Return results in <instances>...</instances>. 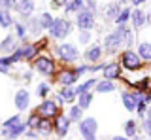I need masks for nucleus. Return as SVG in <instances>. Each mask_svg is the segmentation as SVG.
Instances as JSON below:
<instances>
[{
  "label": "nucleus",
  "mask_w": 151,
  "mask_h": 140,
  "mask_svg": "<svg viewBox=\"0 0 151 140\" xmlns=\"http://www.w3.org/2000/svg\"><path fill=\"white\" fill-rule=\"evenodd\" d=\"M32 70H36L38 74H42V76H45V78H55V74H57V63H55V59L51 57L49 53H40L38 57L32 61Z\"/></svg>",
  "instance_id": "nucleus-1"
},
{
  "label": "nucleus",
  "mask_w": 151,
  "mask_h": 140,
  "mask_svg": "<svg viewBox=\"0 0 151 140\" xmlns=\"http://www.w3.org/2000/svg\"><path fill=\"white\" fill-rule=\"evenodd\" d=\"M53 53H55L57 61H60L63 64H66V66L72 64V63H76V61L79 59V49L76 48L74 44H68V42L57 44L53 48Z\"/></svg>",
  "instance_id": "nucleus-2"
},
{
  "label": "nucleus",
  "mask_w": 151,
  "mask_h": 140,
  "mask_svg": "<svg viewBox=\"0 0 151 140\" xmlns=\"http://www.w3.org/2000/svg\"><path fill=\"white\" fill-rule=\"evenodd\" d=\"M119 64L127 72H134V70L144 68V63H142V59L138 57V53L134 49H123L119 53Z\"/></svg>",
  "instance_id": "nucleus-3"
},
{
  "label": "nucleus",
  "mask_w": 151,
  "mask_h": 140,
  "mask_svg": "<svg viewBox=\"0 0 151 140\" xmlns=\"http://www.w3.org/2000/svg\"><path fill=\"white\" fill-rule=\"evenodd\" d=\"M72 29H74L72 21H68L66 17H55L53 25H51V29H49V36L53 40H64L66 36L72 32Z\"/></svg>",
  "instance_id": "nucleus-4"
},
{
  "label": "nucleus",
  "mask_w": 151,
  "mask_h": 140,
  "mask_svg": "<svg viewBox=\"0 0 151 140\" xmlns=\"http://www.w3.org/2000/svg\"><path fill=\"white\" fill-rule=\"evenodd\" d=\"M121 45H125V42H123V34H121L119 27H115V30H111L110 34L104 36L102 48L106 49L108 55H117L121 51Z\"/></svg>",
  "instance_id": "nucleus-5"
},
{
  "label": "nucleus",
  "mask_w": 151,
  "mask_h": 140,
  "mask_svg": "<svg viewBox=\"0 0 151 140\" xmlns=\"http://www.w3.org/2000/svg\"><path fill=\"white\" fill-rule=\"evenodd\" d=\"M53 80L59 83L60 87H72V85H76V83H78L79 76L76 74L74 66H63V68L57 70V74H55Z\"/></svg>",
  "instance_id": "nucleus-6"
},
{
  "label": "nucleus",
  "mask_w": 151,
  "mask_h": 140,
  "mask_svg": "<svg viewBox=\"0 0 151 140\" xmlns=\"http://www.w3.org/2000/svg\"><path fill=\"white\" fill-rule=\"evenodd\" d=\"M34 112L40 118H47V119H55L57 115L63 114V112H60V106L57 104V100H51V99H44L36 106Z\"/></svg>",
  "instance_id": "nucleus-7"
},
{
  "label": "nucleus",
  "mask_w": 151,
  "mask_h": 140,
  "mask_svg": "<svg viewBox=\"0 0 151 140\" xmlns=\"http://www.w3.org/2000/svg\"><path fill=\"white\" fill-rule=\"evenodd\" d=\"M79 127V134L83 140H96V133H98V121L94 118H83L78 123Z\"/></svg>",
  "instance_id": "nucleus-8"
},
{
  "label": "nucleus",
  "mask_w": 151,
  "mask_h": 140,
  "mask_svg": "<svg viewBox=\"0 0 151 140\" xmlns=\"http://www.w3.org/2000/svg\"><path fill=\"white\" fill-rule=\"evenodd\" d=\"M76 27H78L79 30H91L93 32V29L96 27V19H94V15L91 12L83 10L76 15Z\"/></svg>",
  "instance_id": "nucleus-9"
},
{
  "label": "nucleus",
  "mask_w": 151,
  "mask_h": 140,
  "mask_svg": "<svg viewBox=\"0 0 151 140\" xmlns=\"http://www.w3.org/2000/svg\"><path fill=\"white\" fill-rule=\"evenodd\" d=\"M102 57H104V48L98 44H93L85 49L83 53V59L87 64H96V63H102Z\"/></svg>",
  "instance_id": "nucleus-10"
},
{
  "label": "nucleus",
  "mask_w": 151,
  "mask_h": 140,
  "mask_svg": "<svg viewBox=\"0 0 151 140\" xmlns=\"http://www.w3.org/2000/svg\"><path fill=\"white\" fill-rule=\"evenodd\" d=\"M70 125H72V121H70L68 115H64V114L57 115L53 119V131L59 134V138H64L66 134L70 133Z\"/></svg>",
  "instance_id": "nucleus-11"
},
{
  "label": "nucleus",
  "mask_w": 151,
  "mask_h": 140,
  "mask_svg": "<svg viewBox=\"0 0 151 140\" xmlns=\"http://www.w3.org/2000/svg\"><path fill=\"white\" fill-rule=\"evenodd\" d=\"M76 99H78V95H76L74 87H60L59 93H57V97H55L57 104H59L60 108H63V104H72Z\"/></svg>",
  "instance_id": "nucleus-12"
},
{
  "label": "nucleus",
  "mask_w": 151,
  "mask_h": 140,
  "mask_svg": "<svg viewBox=\"0 0 151 140\" xmlns=\"http://www.w3.org/2000/svg\"><path fill=\"white\" fill-rule=\"evenodd\" d=\"M130 23H132V30H140L147 25V12H144L142 8H136L130 13Z\"/></svg>",
  "instance_id": "nucleus-13"
},
{
  "label": "nucleus",
  "mask_w": 151,
  "mask_h": 140,
  "mask_svg": "<svg viewBox=\"0 0 151 140\" xmlns=\"http://www.w3.org/2000/svg\"><path fill=\"white\" fill-rule=\"evenodd\" d=\"M34 10H36V4L34 0H17V13L21 19H30L34 15Z\"/></svg>",
  "instance_id": "nucleus-14"
},
{
  "label": "nucleus",
  "mask_w": 151,
  "mask_h": 140,
  "mask_svg": "<svg viewBox=\"0 0 151 140\" xmlns=\"http://www.w3.org/2000/svg\"><path fill=\"white\" fill-rule=\"evenodd\" d=\"M27 123H19V125H13V127H8V129H4L0 131V136H4V138H8V140H17L19 136H23V134L27 133Z\"/></svg>",
  "instance_id": "nucleus-15"
},
{
  "label": "nucleus",
  "mask_w": 151,
  "mask_h": 140,
  "mask_svg": "<svg viewBox=\"0 0 151 140\" xmlns=\"http://www.w3.org/2000/svg\"><path fill=\"white\" fill-rule=\"evenodd\" d=\"M102 74H104V80L115 82V80H121L123 68H121V64H119V63H106V66H104Z\"/></svg>",
  "instance_id": "nucleus-16"
},
{
  "label": "nucleus",
  "mask_w": 151,
  "mask_h": 140,
  "mask_svg": "<svg viewBox=\"0 0 151 140\" xmlns=\"http://www.w3.org/2000/svg\"><path fill=\"white\" fill-rule=\"evenodd\" d=\"M13 104L19 112H25L28 106H30V93L27 89H19L15 91V97H13Z\"/></svg>",
  "instance_id": "nucleus-17"
},
{
  "label": "nucleus",
  "mask_w": 151,
  "mask_h": 140,
  "mask_svg": "<svg viewBox=\"0 0 151 140\" xmlns=\"http://www.w3.org/2000/svg\"><path fill=\"white\" fill-rule=\"evenodd\" d=\"M17 48H19V44H17L15 34H8L4 40H0V53H4V55H12Z\"/></svg>",
  "instance_id": "nucleus-18"
},
{
  "label": "nucleus",
  "mask_w": 151,
  "mask_h": 140,
  "mask_svg": "<svg viewBox=\"0 0 151 140\" xmlns=\"http://www.w3.org/2000/svg\"><path fill=\"white\" fill-rule=\"evenodd\" d=\"M138 57L142 59V63H147L151 64V42H140L138 44V49H136Z\"/></svg>",
  "instance_id": "nucleus-19"
},
{
  "label": "nucleus",
  "mask_w": 151,
  "mask_h": 140,
  "mask_svg": "<svg viewBox=\"0 0 151 140\" xmlns=\"http://www.w3.org/2000/svg\"><path fill=\"white\" fill-rule=\"evenodd\" d=\"M34 131L38 134H51L53 133V119H47V118H40L38 119V123H36V127Z\"/></svg>",
  "instance_id": "nucleus-20"
},
{
  "label": "nucleus",
  "mask_w": 151,
  "mask_h": 140,
  "mask_svg": "<svg viewBox=\"0 0 151 140\" xmlns=\"http://www.w3.org/2000/svg\"><path fill=\"white\" fill-rule=\"evenodd\" d=\"M121 8H125V6H119L117 2H110L106 8H104V21H115V17L119 15V12H121Z\"/></svg>",
  "instance_id": "nucleus-21"
},
{
  "label": "nucleus",
  "mask_w": 151,
  "mask_h": 140,
  "mask_svg": "<svg viewBox=\"0 0 151 140\" xmlns=\"http://www.w3.org/2000/svg\"><path fill=\"white\" fill-rule=\"evenodd\" d=\"M13 34L17 36V40H21V44H30L28 42V30H27V25L23 21H15L13 23Z\"/></svg>",
  "instance_id": "nucleus-22"
},
{
  "label": "nucleus",
  "mask_w": 151,
  "mask_h": 140,
  "mask_svg": "<svg viewBox=\"0 0 151 140\" xmlns=\"http://www.w3.org/2000/svg\"><path fill=\"white\" fill-rule=\"evenodd\" d=\"M123 131H125V136L127 138H136L138 136V133H140V125H138V121L136 119H127L125 121V127H123Z\"/></svg>",
  "instance_id": "nucleus-23"
},
{
  "label": "nucleus",
  "mask_w": 151,
  "mask_h": 140,
  "mask_svg": "<svg viewBox=\"0 0 151 140\" xmlns=\"http://www.w3.org/2000/svg\"><path fill=\"white\" fill-rule=\"evenodd\" d=\"M121 102L127 112H136V100L132 97V91H129V89L121 91Z\"/></svg>",
  "instance_id": "nucleus-24"
},
{
  "label": "nucleus",
  "mask_w": 151,
  "mask_h": 140,
  "mask_svg": "<svg viewBox=\"0 0 151 140\" xmlns=\"http://www.w3.org/2000/svg\"><path fill=\"white\" fill-rule=\"evenodd\" d=\"M27 30L30 32V36H40L42 34V25H40V17H36V15H32L30 19H27Z\"/></svg>",
  "instance_id": "nucleus-25"
},
{
  "label": "nucleus",
  "mask_w": 151,
  "mask_h": 140,
  "mask_svg": "<svg viewBox=\"0 0 151 140\" xmlns=\"http://www.w3.org/2000/svg\"><path fill=\"white\" fill-rule=\"evenodd\" d=\"M96 83H98V80L96 78H89V80H85L83 83H79V85H76L74 87V91H76V95H83V93H89L91 89H94L96 87Z\"/></svg>",
  "instance_id": "nucleus-26"
},
{
  "label": "nucleus",
  "mask_w": 151,
  "mask_h": 140,
  "mask_svg": "<svg viewBox=\"0 0 151 140\" xmlns=\"http://www.w3.org/2000/svg\"><path fill=\"white\" fill-rule=\"evenodd\" d=\"M64 10H66V13H76V15H78L79 12L85 10V2L83 0H68Z\"/></svg>",
  "instance_id": "nucleus-27"
},
{
  "label": "nucleus",
  "mask_w": 151,
  "mask_h": 140,
  "mask_svg": "<svg viewBox=\"0 0 151 140\" xmlns=\"http://www.w3.org/2000/svg\"><path fill=\"white\" fill-rule=\"evenodd\" d=\"M115 89H117L115 82H110V80H98L96 87H94L96 93H113Z\"/></svg>",
  "instance_id": "nucleus-28"
},
{
  "label": "nucleus",
  "mask_w": 151,
  "mask_h": 140,
  "mask_svg": "<svg viewBox=\"0 0 151 140\" xmlns=\"http://www.w3.org/2000/svg\"><path fill=\"white\" fill-rule=\"evenodd\" d=\"M93 100H94V97H93V93L89 91V93H83V95H79V97H78V102H76V104H78L79 108H81V110L85 112V110H89V108H91Z\"/></svg>",
  "instance_id": "nucleus-29"
},
{
  "label": "nucleus",
  "mask_w": 151,
  "mask_h": 140,
  "mask_svg": "<svg viewBox=\"0 0 151 140\" xmlns=\"http://www.w3.org/2000/svg\"><path fill=\"white\" fill-rule=\"evenodd\" d=\"M130 13H132L130 8H127V6L121 8L119 15H117L115 21H113V23H115V27H119V25H129V23H130Z\"/></svg>",
  "instance_id": "nucleus-30"
},
{
  "label": "nucleus",
  "mask_w": 151,
  "mask_h": 140,
  "mask_svg": "<svg viewBox=\"0 0 151 140\" xmlns=\"http://www.w3.org/2000/svg\"><path fill=\"white\" fill-rule=\"evenodd\" d=\"M13 15L12 12L8 10H0V29H9V27H13Z\"/></svg>",
  "instance_id": "nucleus-31"
},
{
  "label": "nucleus",
  "mask_w": 151,
  "mask_h": 140,
  "mask_svg": "<svg viewBox=\"0 0 151 140\" xmlns=\"http://www.w3.org/2000/svg\"><path fill=\"white\" fill-rule=\"evenodd\" d=\"M68 119L72 121V123H79V121L83 119V110L79 108L78 104H72L68 110Z\"/></svg>",
  "instance_id": "nucleus-32"
},
{
  "label": "nucleus",
  "mask_w": 151,
  "mask_h": 140,
  "mask_svg": "<svg viewBox=\"0 0 151 140\" xmlns=\"http://www.w3.org/2000/svg\"><path fill=\"white\" fill-rule=\"evenodd\" d=\"M38 17H40V25H42V29H44V30H49V29H51V25H53V19H55V17L51 15L49 12H42Z\"/></svg>",
  "instance_id": "nucleus-33"
},
{
  "label": "nucleus",
  "mask_w": 151,
  "mask_h": 140,
  "mask_svg": "<svg viewBox=\"0 0 151 140\" xmlns=\"http://www.w3.org/2000/svg\"><path fill=\"white\" fill-rule=\"evenodd\" d=\"M51 93V85L47 82H42V83H38V87H36V95L40 97V99H47V95Z\"/></svg>",
  "instance_id": "nucleus-34"
},
{
  "label": "nucleus",
  "mask_w": 151,
  "mask_h": 140,
  "mask_svg": "<svg viewBox=\"0 0 151 140\" xmlns=\"http://www.w3.org/2000/svg\"><path fill=\"white\" fill-rule=\"evenodd\" d=\"M79 44H83V45H89L91 44V40H93V32L91 30H79Z\"/></svg>",
  "instance_id": "nucleus-35"
},
{
  "label": "nucleus",
  "mask_w": 151,
  "mask_h": 140,
  "mask_svg": "<svg viewBox=\"0 0 151 140\" xmlns=\"http://www.w3.org/2000/svg\"><path fill=\"white\" fill-rule=\"evenodd\" d=\"M19 123H23V119H21V115H12V118H8L6 121H2V127L4 129H8V127H13V125H19Z\"/></svg>",
  "instance_id": "nucleus-36"
},
{
  "label": "nucleus",
  "mask_w": 151,
  "mask_h": 140,
  "mask_svg": "<svg viewBox=\"0 0 151 140\" xmlns=\"http://www.w3.org/2000/svg\"><path fill=\"white\" fill-rule=\"evenodd\" d=\"M0 10H17V0H0Z\"/></svg>",
  "instance_id": "nucleus-37"
},
{
  "label": "nucleus",
  "mask_w": 151,
  "mask_h": 140,
  "mask_svg": "<svg viewBox=\"0 0 151 140\" xmlns=\"http://www.w3.org/2000/svg\"><path fill=\"white\" fill-rule=\"evenodd\" d=\"M83 2H85V10L91 12L93 15L98 12V2H96V0H83Z\"/></svg>",
  "instance_id": "nucleus-38"
},
{
  "label": "nucleus",
  "mask_w": 151,
  "mask_h": 140,
  "mask_svg": "<svg viewBox=\"0 0 151 140\" xmlns=\"http://www.w3.org/2000/svg\"><path fill=\"white\" fill-rule=\"evenodd\" d=\"M140 129L144 131V134H145V136H149V138H151V121H149V119H145V118L142 119Z\"/></svg>",
  "instance_id": "nucleus-39"
},
{
  "label": "nucleus",
  "mask_w": 151,
  "mask_h": 140,
  "mask_svg": "<svg viewBox=\"0 0 151 140\" xmlns=\"http://www.w3.org/2000/svg\"><path fill=\"white\" fill-rule=\"evenodd\" d=\"M89 68H91V64H76L74 66V70H76V74H78V76H83V74H87L89 72Z\"/></svg>",
  "instance_id": "nucleus-40"
},
{
  "label": "nucleus",
  "mask_w": 151,
  "mask_h": 140,
  "mask_svg": "<svg viewBox=\"0 0 151 140\" xmlns=\"http://www.w3.org/2000/svg\"><path fill=\"white\" fill-rule=\"evenodd\" d=\"M38 119H40V115H38L36 112H32V114L28 115V119H27V127L34 129V127H36V123H38Z\"/></svg>",
  "instance_id": "nucleus-41"
},
{
  "label": "nucleus",
  "mask_w": 151,
  "mask_h": 140,
  "mask_svg": "<svg viewBox=\"0 0 151 140\" xmlns=\"http://www.w3.org/2000/svg\"><path fill=\"white\" fill-rule=\"evenodd\" d=\"M25 136H27L28 140H38V133H36V131H34V129H30V131H28V129H27V133H25Z\"/></svg>",
  "instance_id": "nucleus-42"
},
{
  "label": "nucleus",
  "mask_w": 151,
  "mask_h": 140,
  "mask_svg": "<svg viewBox=\"0 0 151 140\" xmlns=\"http://www.w3.org/2000/svg\"><path fill=\"white\" fill-rule=\"evenodd\" d=\"M66 2H68V0H51V6H53L55 10H59L60 6H66Z\"/></svg>",
  "instance_id": "nucleus-43"
},
{
  "label": "nucleus",
  "mask_w": 151,
  "mask_h": 140,
  "mask_svg": "<svg viewBox=\"0 0 151 140\" xmlns=\"http://www.w3.org/2000/svg\"><path fill=\"white\" fill-rule=\"evenodd\" d=\"M145 2H147V0H130V4H132V6H136V8H140L142 4H145Z\"/></svg>",
  "instance_id": "nucleus-44"
},
{
  "label": "nucleus",
  "mask_w": 151,
  "mask_h": 140,
  "mask_svg": "<svg viewBox=\"0 0 151 140\" xmlns=\"http://www.w3.org/2000/svg\"><path fill=\"white\" fill-rule=\"evenodd\" d=\"M23 78H25L27 82H30V80H32V72H28V70H25V72H23Z\"/></svg>",
  "instance_id": "nucleus-45"
},
{
  "label": "nucleus",
  "mask_w": 151,
  "mask_h": 140,
  "mask_svg": "<svg viewBox=\"0 0 151 140\" xmlns=\"http://www.w3.org/2000/svg\"><path fill=\"white\" fill-rule=\"evenodd\" d=\"M0 74H9V66H4V64H0Z\"/></svg>",
  "instance_id": "nucleus-46"
},
{
  "label": "nucleus",
  "mask_w": 151,
  "mask_h": 140,
  "mask_svg": "<svg viewBox=\"0 0 151 140\" xmlns=\"http://www.w3.org/2000/svg\"><path fill=\"white\" fill-rule=\"evenodd\" d=\"M111 140H130V138H127V136H125V134H123V136H113Z\"/></svg>",
  "instance_id": "nucleus-47"
},
{
  "label": "nucleus",
  "mask_w": 151,
  "mask_h": 140,
  "mask_svg": "<svg viewBox=\"0 0 151 140\" xmlns=\"http://www.w3.org/2000/svg\"><path fill=\"white\" fill-rule=\"evenodd\" d=\"M115 2L119 4V6H125V4H127V2H130V0H115Z\"/></svg>",
  "instance_id": "nucleus-48"
},
{
  "label": "nucleus",
  "mask_w": 151,
  "mask_h": 140,
  "mask_svg": "<svg viewBox=\"0 0 151 140\" xmlns=\"http://www.w3.org/2000/svg\"><path fill=\"white\" fill-rule=\"evenodd\" d=\"M147 21H149V23H151V10H149V12H147Z\"/></svg>",
  "instance_id": "nucleus-49"
},
{
  "label": "nucleus",
  "mask_w": 151,
  "mask_h": 140,
  "mask_svg": "<svg viewBox=\"0 0 151 140\" xmlns=\"http://www.w3.org/2000/svg\"><path fill=\"white\" fill-rule=\"evenodd\" d=\"M132 140H144V138H142V136H140V134H138V136H136V138H132Z\"/></svg>",
  "instance_id": "nucleus-50"
},
{
  "label": "nucleus",
  "mask_w": 151,
  "mask_h": 140,
  "mask_svg": "<svg viewBox=\"0 0 151 140\" xmlns=\"http://www.w3.org/2000/svg\"><path fill=\"white\" fill-rule=\"evenodd\" d=\"M0 125H2V123H0Z\"/></svg>",
  "instance_id": "nucleus-51"
}]
</instances>
